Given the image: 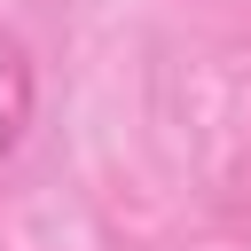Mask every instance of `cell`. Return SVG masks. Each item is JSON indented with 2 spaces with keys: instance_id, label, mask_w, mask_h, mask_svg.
Masks as SVG:
<instances>
[{
  "instance_id": "1",
  "label": "cell",
  "mask_w": 251,
  "mask_h": 251,
  "mask_svg": "<svg viewBox=\"0 0 251 251\" xmlns=\"http://www.w3.org/2000/svg\"><path fill=\"white\" fill-rule=\"evenodd\" d=\"M31 110H39V71H31V47H24V39L0 24V165L24 149Z\"/></svg>"
}]
</instances>
